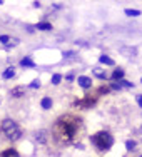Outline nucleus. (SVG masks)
I'll return each instance as SVG.
<instances>
[{"label": "nucleus", "instance_id": "f257e3e1", "mask_svg": "<svg viewBox=\"0 0 142 157\" xmlns=\"http://www.w3.org/2000/svg\"><path fill=\"white\" fill-rule=\"evenodd\" d=\"M84 132V125L82 121L75 115H62L55 121L54 125V136L60 144L70 145L74 144Z\"/></svg>", "mask_w": 142, "mask_h": 157}, {"label": "nucleus", "instance_id": "f03ea898", "mask_svg": "<svg viewBox=\"0 0 142 157\" xmlns=\"http://www.w3.org/2000/svg\"><path fill=\"white\" fill-rule=\"evenodd\" d=\"M90 144L94 145L97 152H107L114 145V137L109 132H106V130H100V132H97L90 137Z\"/></svg>", "mask_w": 142, "mask_h": 157}, {"label": "nucleus", "instance_id": "7ed1b4c3", "mask_svg": "<svg viewBox=\"0 0 142 157\" xmlns=\"http://www.w3.org/2000/svg\"><path fill=\"white\" fill-rule=\"evenodd\" d=\"M0 130H2V134L7 137V139H10V140H18L22 137L20 127H18L17 122L12 121V119H5V121H2Z\"/></svg>", "mask_w": 142, "mask_h": 157}, {"label": "nucleus", "instance_id": "20e7f679", "mask_svg": "<svg viewBox=\"0 0 142 157\" xmlns=\"http://www.w3.org/2000/svg\"><path fill=\"white\" fill-rule=\"evenodd\" d=\"M95 102H97L95 97H92V95H84V99L75 100V102H74V105L79 107V109H89V107H92Z\"/></svg>", "mask_w": 142, "mask_h": 157}, {"label": "nucleus", "instance_id": "39448f33", "mask_svg": "<svg viewBox=\"0 0 142 157\" xmlns=\"http://www.w3.org/2000/svg\"><path fill=\"white\" fill-rule=\"evenodd\" d=\"M18 42H20V40L15 39V37H9V35H2V37H0V44H3L7 48L18 45Z\"/></svg>", "mask_w": 142, "mask_h": 157}, {"label": "nucleus", "instance_id": "423d86ee", "mask_svg": "<svg viewBox=\"0 0 142 157\" xmlns=\"http://www.w3.org/2000/svg\"><path fill=\"white\" fill-rule=\"evenodd\" d=\"M77 84H79L82 89H90L92 87V78L85 77V75H80L79 78H77Z\"/></svg>", "mask_w": 142, "mask_h": 157}, {"label": "nucleus", "instance_id": "0eeeda50", "mask_svg": "<svg viewBox=\"0 0 142 157\" xmlns=\"http://www.w3.org/2000/svg\"><path fill=\"white\" fill-rule=\"evenodd\" d=\"M119 52H121L124 57H136L137 55V50L134 47H122V48H119Z\"/></svg>", "mask_w": 142, "mask_h": 157}, {"label": "nucleus", "instance_id": "6e6552de", "mask_svg": "<svg viewBox=\"0 0 142 157\" xmlns=\"http://www.w3.org/2000/svg\"><path fill=\"white\" fill-rule=\"evenodd\" d=\"M10 95L15 97V99L24 97L25 95V87H15V89H12V90H10Z\"/></svg>", "mask_w": 142, "mask_h": 157}, {"label": "nucleus", "instance_id": "1a4fd4ad", "mask_svg": "<svg viewBox=\"0 0 142 157\" xmlns=\"http://www.w3.org/2000/svg\"><path fill=\"white\" fill-rule=\"evenodd\" d=\"M2 77L5 78V80H10V78H13V77H15V69H13V67H7V69L3 70Z\"/></svg>", "mask_w": 142, "mask_h": 157}, {"label": "nucleus", "instance_id": "9d476101", "mask_svg": "<svg viewBox=\"0 0 142 157\" xmlns=\"http://www.w3.org/2000/svg\"><path fill=\"white\" fill-rule=\"evenodd\" d=\"M37 30H44V32H48L52 30V24H48V22H39V24L35 25Z\"/></svg>", "mask_w": 142, "mask_h": 157}, {"label": "nucleus", "instance_id": "9b49d317", "mask_svg": "<svg viewBox=\"0 0 142 157\" xmlns=\"http://www.w3.org/2000/svg\"><path fill=\"white\" fill-rule=\"evenodd\" d=\"M110 78H112V80H115V82H117V80H122V78H124V70H122V69H115L114 72H112Z\"/></svg>", "mask_w": 142, "mask_h": 157}, {"label": "nucleus", "instance_id": "f8f14e48", "mask_svg": "<svg viewBox=\"0 0 142 157\" xmlns=\"http://www.w3.org/2000/svg\"><path fill=\"white\" fill-rule=\"evenodd\" d=\"M0 157H20V154H18L15 149H5V151L0 154Z\"/></svg>", "mask_w": 142, "mask_h": 157}, {"label": "nucleus", "instance_id": "ddd939ff", "mask_svg": "<svg viewBox=\"0 0 142 157\" xmlns=\"http://www.w3.org/2000/svg\"><path fill=\"white\" fill-rule=\"evenodd\" d=\"M40 105H42V109H44V110L52 109V99H50V97H44L42 102H40Z\"/></svg>", "mask_w": 142, "mask_h": 157}, {"label": "nucleus", "instance_id": "4468645a", "mask_svg": "<svg viewBox=\"0 0 142 157\" xmlns=\"http://www.w3.org/2000/svg\"><path fill=\"white\" fill-rule=\"evenodd\" d=\"M99 60H100V63H104V65H115V62L112 60L110 57H107V55H100Z\"/></svg>", "mask_w": 142, "mask_h": 157}, {"label": "nucleus", "instance_id": "2eb2a0df", "mask_svg": "<svg viewBox=\"0 0 142 157\" xmlns=\"http://www.w3.org/2000/svg\"><path fill=\"white\" fill-rule=\"evenodd\" d=\"M20 65L22 67H30V69H32V67H35V62H33L30 57H25V59H22Z\"/></svg>", "mask_w": 142, "mask_h": 157}, {"label": "nucleus", "instance_id": "dca6fc26", "mask_svg": "<svg viewBox=\"0 0 142 157\" xmlns=\"http://www.w3.org/2000/svg\"><path fill=\"white\" fill-rule=\"evenodd\" d=\"M125 15H129V17H139V15H140V10H136V9H125Z\"/></svg>", "mask_w": 142, "mask_h": 157}, {"label": "nucleus", "instance_id": "f3484780", "mask_svg": "<svg viewBox=\"0 0 142 157\" xmlns=\"http://www.w3.org/2000/svg\"><path fill=\"white\" fill-rule=\"evenodd\" d=\"M94 74H95V77H99V78H107L106 72H104L100 67H95V69H94Z\"/></svg>", "mask_w": 142, "mask_h": 157}, {"label": "nucleus", "instance_id": "a211bd4d", "mask_svg": "<svg viewBox=\"0 0 142 157\" xmlns=\"http://www.w3.org/2000/svg\"><path fill=\"white\" fill-rule=\"evenodd\" d=\"M60 80H62L60 74H54V75H52V84H54V85H59V84H60Z\"/></svg>", "mask_w": 142, "mask_h": 157}, {"label": "nucleus", "instance_id": "6ab92c4d", "mask_svg": "<svg viewBox=\"0 0 142 157\" xmlns=\"http://www.w3.org/2000/svg\"><path fill=\"white\" fill-rule=\"evenodd\" d=\"M119 84H121V87H127V89H132L134 87V84H132V82H129V80H119Z\"/></svg>", "mask_w": 142, "mask_h": 157}, {"label": "nucleus", "instance_id": "aec40b11", "mask_svg": "<svg viewBox=\"0 0 142 157\" xmlns=\"http://www.w3.org/2000/svg\"><path fill=\"white\" fill-rule=\"evenodd\" d=\"M40 85H42V84H40V80H39V78H33V80L30 82V89H39Z\"/></svg>", "mask_w": 142, "mask_h": 157}, {"label": "nucleus", "instance_id": "412c9836", "mask_svg": "<svg viewBox=\"0 0 142 157\" xmlns=\"http://www.w3.org/2000/svg\"><path fill=\"white\" fill-rule=\"evenodd\" d=\"M134 147H136V140H127L125 142V149H127V151H132Z\"/></svg>", "mask_w": 142, "mask_h": 157}, {"label": "nucleus", "instance_id": "4be33fe9", "mask_svg": "<svg viewBox=\"0 0 142 157\" xmlns=\"http://www.w3.org/2000/svg\"><path fill=\"white\" fill-rule=\"evenodd\" d=\"M110 89H114V90H121V84H119V82H114V84H110Z\"/></svg>", "mask_w": 142, "mask_h": 157}, {"label": "nucleus", "instance_id": "5701e85b", "mask_svg": "<svg viewBox=\"0 0 142 157\" xmlns=\"http://www.w3.org/2000/svg\"><path fill=\"white\" fill-rule=\"evenodd\" d=\"M137 104H139V107L142 109V95H137Z\"/></svg>", "mask_w": 142, "mask_h": 157}, {"label": "nucleus", "instance_id": "b1692460", "mask_svg": "<svg viewBox=\"0 0 142 157\" xmlns=\"http://www.w3.org/2000/svg\"><path fill=\"white\" fill-rule=\"evenodd\" d=\"M139 157H142V155H139Z\"/></svg>", "mask_w": 142, "mask_h": 157}, {"label": "nucleus", "instance_id": "393cba45", "mask_svg": "<svg viewBox=\"0 0 142 157\" xmlns=\"http://www.w3.org/2000/svg\"><path fill=\"white\" fill-rule=\"evenodd\" d=\"M0 102H2V100H0Z\"/></svg>", "mask_w": 142, "mask_h": 157}]
</instances>
